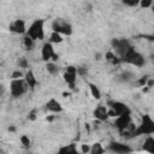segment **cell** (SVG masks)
I'll list each match as a JSON object with an SVG mask.
<instances>
[{
    "label": "cell",
    "instance_id": "obj_1",
    "mask_svg": "<svg viewBox=\"0 0 154 154\" xmlns=\"http://www.w3.org/2000/svg\"><path fill=\"white\" fill-rule=\"evenodd\" d=\"M43 24H45V20H43V19H35V20L30 24L29 29H26L25 36L30 37L32 41L43 40V37H45Z\"/></svg>",
    "mask_w": 154,
    "mask_h": 154
},
{
    "label": "cell",
    "instance_id": "obj_6",
    "mask_svg": "<svg viewBox=\"0 0 154 154\" xmlns=\"http://www.w3.org/2000/svg\"><path fill=\"white\" fill-rule=\"evenodd\" d=\"M132 123V119H131V116L130 113H124L122 116H118L116 118V122H114V125L116 128L120 131V132H124L128 130L129 125Z\"/></svg>",
    "mask_w": 154,
    "mask_h": 154
},
{
    "label": "cell",
    "instance_id": "obj_9",
    "mask_svg": "<svg viewBox=\"0 0 154 154\" xmlns=\"http://www.w3.org/2000/svg\"><path fill=\"white\" fill-rule=\"evenodd\" d=\"M76 77H77V72H76V67L75 66H69L64 73V79L65 82L70 85V88L72 89L75 87L76 83Z\"/></svg>",
    "mask_w": 154,
    "mask_h": 154
},
{
    "label": "cell",
    "instance_id": "obj_18",
    "mask_svg": "<svg viewBox=\"0 0 154 154\" xmlns=\"http://www.w3.org/2000/svg\"><path fill=\"white\" fill-rule=\"evenodd\" d=\"M46 69H47L48 73H51V75H57V73L59 72L58 65H57L55 63H53V61H48V63L46 64Z\"/></svg>",
    "mask_w": 154,
    "mask_h": 154
},
{
    "label": "cell",
    "instance_id": "obj_2",
    "mask_svg": "<svg viewBox=\"0 0 154 154\" xmlns=\"http://www.w3.org/2000/svg\"><path fill=\"white\" fill-rule=\"evenodd\" d=\"M153 132H154V120L152 119L150 116L144 114V116L142 117V122H141L140 126L136 128L135 131H134L131 135H134V136H138V135H147V136H150Z\"/></svg>",
    "mask_w": 154,
    "mask_h": 154
},
{
    "label": "cell",
    "instance_id": "obj_26",
    "mask_svg": "<svg viewBox=\"0 0 154 154\" xmlns=\"http://www.w3.org/2000/svg\"><path fill=\"white\" fill-rule=\"evenodd\" d=\"M24 76V73L22 72V71H14L13 73H12V79H19V78H22Z\"/></svg>",
    "mask_w": 154,
    "mask_h": 154
},
{
    "label": "cell",
    "instance_id": "obj_22",
    "mask_svg": "<svg viewBox=\"0 0 154 154\" xmlns=\"http://www.w3.org/2000/svg\"><path fill=\"white\" fill-rule=\"evenodd\" d=\"M119 77H122L120 79L122 81H125V82H128V81H131L132 78H134V75L130 72V71H125V72H123Z\"/></svg>",
    "mask_w": 154,
    "mask_h": 154
},
{
    "label": "cell",
    "instance_id": "obj_31",
    "mask_svg": "<svg viewBox=\"0 0 154 154\" xmlns=\"http://www.w3.org/2000/svg\"><path fill=\"white\" fill-rule=\"evenodd\" d=\"M28 119L34 122V120L36 119V112H35V111H31V112L29 113V116H28Z\"/></svg>",
    "mask_w": 154,
    "mask_h": 154
},
{
    "label": "cell",
    "instance_id": "obj_19",
    "mask_svg": "<svg viewBox=\"0 0 154 154\" xmlns=\"http://www.w3.org/2000/svg\"><path fill=\"white\" fill-rule=\"evenodd\" d=\"M63 41V36L60 35V34H58V32H52L51 34V37H49V40H48V42L49 43H60Z\"/></svg>",
    "mask_w": 154,
    "mask_h": 154
},
{
    "label": "cell",
    "instance_id": "obj_32",
    "mask_svg": "<svg viewBox=\"0 0 154 154\" xmlns=\"http://www.w3.org/2000/svg\"><path fill=\"white\" fill-rule=\"evenodd\" d=\"M124 2V5H128V6H136V5H138V2L140 1H123Z\"/></svg>",
    "mask_w": 154,
    "mask_h": 154
},
{
    "label": "cell",
    "instance_id": "obj_27",
    "mask_svg": "<svg viewBox=\"0 0 154 154\" xmlns=\"http://www.w3.org/2000/svg\"><path fill=\"white\" fill-rule=\"evenodd\" d=\"M81 152H82V154H89V152H90V146H89V144H82V146H81Z\"/></svg>",
    "mask_w": 154,
    "mask_h": 154
},
{
    "label": "cell",
    "instance_id": "obj_34",
    "mask_svg": "<svg viewBox=\"0 0 154 154\" xmlns=\"http://www.w3.org/2000/svg\"><path fill=\"white\" fill-rule=\"evenodd\" d=\"M95 58H96L97 60H100V59H101V54H100V53H97V54H95Z\"/></svg>",
    "mask_w": 154,
    "mask_h": 154
},
{
    "label": "cell",
    "instance_id": "obj_23",
    "mask_svg": "<svg viewBox=\"0 0 154 154\" xmlns=\"http://www.w3.org/2000/svg\"><path fill=\"white\" fill-rule=\"evenodd\" d=\"M20 143H22L24 147H29L30 143H31V141H30L29 136H26V135H22V136H20Z\"/></svg>",
    "mask_w": 154,
    "mask_h": 154
},
{
    "label": "cell",
    "instance_id": "obj_33",
    "mask_svg": "<svg viewBox=\"0 0 154 154\" xmlns=\"http://www.w3.org/2000/svg\"><path fill=\"white\" fill-rule=\"evenodd\" d=\"M5 93H6V88L2 83H0V97H2L5 95Z\"/></svg>",
    "mask_w": 154,
    "mask_h": 154
},
{
    "label": "cell",
    "instance_id": "obj_7",
    "mask_svg": "<svg viewBox=\"0 0 154 154\" xmlns=\"http://www.w3.org/2000/svg\"><path fill=\"white\" fill-rule=\"evenodd\" d=\"M41 57H42V59H43L45 61H47V63L51 61V60H53V63H54V61L58 59V55L55 54L52 43L46 42V43L42 46V48H41Z\"/></svg>",
    "mask_w": 154,
    "mask_h": 154
},
{
    "label": "cell",
    "instance_id": "obj_20",
    "mask_svg": "<svg viewBox=\"0 0 154 154\" xmlns=\"http://www.w3.org/2000/svg\"><path fill=\"white\" fill-rule=\"evenodd\" d=\"M89 89H90V93H91V95H93L94 99H97V100H99V99L101 97V93H100L99 88H97L95 84L90 83V84H89Z\"/></svg>",
    "mask_w": 154,
    "mask_h": 154
},
{
    "label": "cell",
    "instance_id": "obj_15",
    "mask_svg": "<svg viewBox=\"0 0 154 154\" xmlns=\"http://www.w3.org/2000/svg\"><path fill=\"white\" fill-rule=\"evenodd\" d=\"M58 154H78L77 152V148L75 144H67V146H64L59 149Z\"/></svg>",
    "mask_w": 154,
    "mask_h": 154
},
{
    "label": "cell",
    "instance_id": "obj_12",
    "mask_svg": "<svg viewBox=\"0 0 154 154\" xmlns=\"http://www.w3.org/2000/svg\"><path fill=\"white\" fill-rule=\"evenodd\" d=\"M46 109L49 111V112H52V113H59V112L63 111V106H61V103H60L58 100L51 99V100L46 103Z\"/></svg>",
    "mask_w": 154,
    "mask_h": 154
},
{
    "label": "cell",
    "instance_id": "obj_28",
    "mask_svg": "<svg viewBox=\"0 0 154 154\" xmlns=\"http://www.w3.org/2000/svg\"><path fill=\"white\" fill-rule=\"evenodd\" d=\"M138 4H140L142 7H144V8H146V7H149V6H152L153 1H152V0H144V1H140Z\"/></svg>",
    "mask_w": 154,
    "mask_h": 154
},
{
    "label": "cell",
    "instance_id": "obj_13",
    "mask_svg": "<svg viewBox=\"0 0 154 154\" xmlns=\"http://www.w3.org/2000/svg\"><path fill=\"white\" fill-rule=\"evenodd\" d=\"M24 81H25L28 88H30V89H34L35 85L37 84V79H36V77H35V75H34L32 71H28L24 75Z\"/></svg>",
    "mask_w": 154,
    "mask_h": 154
},
{
    "label": "cell",
    "instance_id": "obj_4",
    "mask_svg": "<svg viewBox=\"0 0 154 154\" xmlns=\"http://www.w3.org/2000/svg\"><path fill=\"white\" fill-rule=\"evenodd\" d=\"M28 89L29 88H28L24 78L12 79L11 83H10V91H11V95L13 97H20L23 94L26 93Z\"/></svg>",
    "mask_w": 154,
    "mask_h": 154
},
{
    "label": "cell",
    "instance_id": "obj_30",
    "mask_svg": "<svg viewBox=\"0 0 154 154\" xmlns=\"http://www.w3.org/2000/svg\"><path fill=\"white\" fill-rule=\"evenodd\" d=\"M148 76H144V77H142L140 81H138V84L141 85V87H146V83H147V81H148Z\"/></svg>",
    "mask_w": 154,
    "mask_h": 154
},
{
    "label": "cell",
    "instance_id": "obj_21",
    "mask_svg": "<svg viewBox=\"0 0 154 154\" xmlns=\"http://www.w3.org/2000/svg\"><path fill=\"white\" fill-rule=\"evenodd\" d=\"M34 45H35V41H32V40H31L30 37H28V36H24V38H23V46H24L25 49H28V51L32 49Z\"/></svg>",
    "mask_w": 154,
    "mask_h": 154
},
{
    "label": "cell",
    "instance_id": "obj_29",
    "mask_svg": "<svg viewBox=\"0 0 154 154\" xmlns=\"http://www.w3.org/2000/svg\"><path fill=\"white\" fill-rule=\"evenodd\" d=\"M106 59L109 60V61L116 63V55H114L112 52H107V53H106Z\"/></svg>",
    "mask_w": 154,
    "mask_h": 154
},
{
    "label": "cell",
    "instance_id": "obj_16",
    "mask_svg": "<svg viewBox=\"0 0 154 154\" xmlns=\"http://www.w3.org/2000/svg\"><path fill=\"white\" fill-rule=\"evenodd\" d=\"M143 149H144L146 152L150 153V154L154 153V138L152 137V135H150V136H147V138H146V141H144Z\"/></svg>",
    "mask_w": 154,
    "mask_h": 154
},
{
    "label": "cell",
    "instance_id": "obj_24",
    "mask_svg": "<svg viewBox=\"0 0 154 154\" xmlns=\"http://www.w3.org/2000/svg\"><path fill=\"white\" fill-rule=\"evenodd\" d=\"M18 65H19V67H22V69L28 67V61H26V59H25V58H19Z\"/></svg>",
    "mask_w": 154,
    "mask_h": 154
},
{
    "label": "cell",
    "instance_id": "obj_14",
    "mask_svg": "<svg viewBox=\"0 0 154 154\" xmlns=\"http://www.w3.org/2000/svg\"><path fill=\"white\" fill-rule=\"evenodd\" d=\"M94 116H95V118L99 119L100 122L106 120V119L108 118V116H107V107H105V106H99V107H96V109L94 111Z\"/></svg>",
    "mask_w": 154,
    "mask_h": 154
},
{
    "label": "cell",
    "instance_id": "obj_3",
    "mask_svg": "<svg viewBox=\"0 0 154 154\" xmlns=\"http://www.w3.org/2000/svg\"><path fill=\"white\" fill-rule=\"evenodd\" d=\"M122 61H125L128 64H131V65H135V66H138L141 67L143 64H144V58L141 53H138L137 51H135V48H130L122 58H120Z\"/></svg>",
    "mask_w": 154,
    "mask_h": 154
},
{
    "label": "cell",
    "instance_id": "obj_10",
    "mask_svg": "<svg viewBox=\"0 0 154 154\" xmlns=\"http://www.w3.org/2000/svg\"><path fill=\"white\" fill-rule=\"evenodd\" d=\"M109 105H111V106H109V108L114 112L116 118H117L118 116L124 114V113H130V109L128 108V106H126V105H124V103H123V102H120V101H114V102H111Z\"/></svg>",
    "mask_w": 154,
    "mask_h": 154
},
{
    "label": "cell",
    "instance_id": "obj_25",
    "mask_svg": "<svg viewBox=\"0 0 154 154\" xmlns=\"http://www.w3.org/2000/svg\"><path fill=\"white\" fill-rule=\"evenodd\" d=\"M76 72H77V75H79V76H85L87 75V67H76Z\"/></svg>",
    "mask_w": 154,
    "mask_h": 154
},
{
    "label": "cell",
    "instance_id": "obj_5",
    "mask_svg": "<svg viewBox=\"0 0 154 154\" xmlns=\"http://www.w3.org/2000/svg\"><path fill=\"white\" fill-rule=\"evenodd\" d=\"M52 29L54 32L63 35H71L72 34V26L69 22L64 20V19H55L52 24Z\"/></svg>",
    "mask_w": 154,
    "mask_h": 154
},
{
    "label": "cell",
    "instance_id": "obj_8",
    "mask_svg": "<svg viewBox=\"0 0 154 154\" xmlns=\"http://www.w3.org/2000/svg\"><path fill=\"white\" fill-rule=\"evenodd\" d=\"M108 149L116 154H129L132 150L131 147H129L125 143H120V142H112L108 146Z\"/></svg>",
    "mask_w": 154,
    "mask_h": 154
},
{
    "label": "cell",
    "instance_id": "obj_17",
    "mask_svg": "<svg viewBox=\"0 0 154 154\" xmlns=\"http://www.w3.org/2000/svg\"><path fill=\"white\" fill-rule=\"evenodd\" d=\"M103 153H105V148L102 147L101 143H94L93 146H90L89 154H103Z\"/></svg>",
    "mask_w": 154,
    "mask_h": 154
},
{
    "label": "cell",
    "instance_id": "obj_11",
    "mask_svg": "<svg viewBox=\"0 0 154 154\" xmlns=\"http://www.w3.org/2000/svg\"><path fill=\"white\" fill-rule=\"evenodd\" d=\"M10 30L14 34H19L23 35L26 32V28H25V22L23 19H16L14 22H12L10 24Z\"/></svg>",
    "mask_w": 154,
    "mask_h": 154
}]
</instances>
